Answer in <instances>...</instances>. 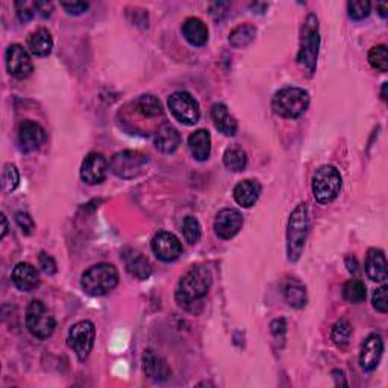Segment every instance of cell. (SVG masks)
<instances>
[{
    "instance_id": "6da1fadb",
    "label": "cell",
    "mask_w": 388,
    "mask_h": 388,
    "mask_svg": "<svg viewBox=\"0 0 388 388\" xmlns=\"http://www.w3.org/2000/svg\"><path fill=\"white\" fill-rule=\"evenodd\" d=\"M211 272L206 267L199 266L187 272L182 279L179 281L175 295L179 307L190 312H197V307H202V302L211 288Z\"/></svg>"
},
{
    "instance_id": "7a4b0ae2",
    "label": "cell",
    "mask_w": 388,
    "mask_h": 388,
    "mask_svg": "<svg viewBox=\"0 0 388 388\" xmlns=\"http://www.w3.org/2000/svg\"><path fill=\"white\" fill-rule=\"evenodd\" d=\"M309 229V208L307 202H300L291 213L287 229V255L288 261L296 262L305 248Z\"/></svg>"
},
{
    "instance_id": "3957f363",
    "label": "cell",
    "mask_w": 388,
    "mask_h": 388,
    "mask_svg": "<svg viewBox=\"0 0 388 388\" xmlns=\"http://www.w3.org/2000/svg\"><path fill=\"white\" fill-rule=\"evenodd\" d=\"M119 283L117 269L108 262H100L85 270L81 279V287L88 296H105Z\"/></svg>"
},
{
    "instance_id": "277c9868",
    "label": "cell",
    "mask_w": 388,
    "mask_h": 388,
    "mask_svg": "<svg viewBox=\"0 0 388 388\" xmlns=\"http://www.w3.org/2000/svg\"><path fill=\"white\" fill-rule=\"evenodd\" d=\"M320 47V32H319V20L314 14H309L302 27L300 49L297 55V62L300 67H304L307 73L314 74Z\"/></svg>"
},
{
    "instance_id": "5b68a950",
    "label": "cell",
    "mask_w": 388,
    "mask_h": 388,
    "mask_svg": "<svg viewBox=\"0 0 388 388\" xmlns=\"http://www.w3.org/2000/svg\"><path fill=\"white\" fill-rule=\"evenodd\" d=\"M309 94L304 88L287 87L274 94L273 109L283 119H297L309 107Z\"/></svg>"
},
{
    "instance_id": "8992f818",
    "label": "cell",
    "mask_w": 388,
    "mask_h": 388,
    "mask_svg": "<svg viewBox=\"0 0 388 388\" xmlns=\"http://www.w3.org/2000/svg\"><path fill=\"white\" fill-rule=\"evenodd\" d=\"M343 179L334 166H321L312 176V194L319 203H330L342 190Z\"/></svg>"
},
{
    "instance_id": "52a82bcc",
    "label": "cell",
    "mask_w": 388,
    "mask_h": 388,
    "mask_svg": "<svg viewBox=\"0 0 388 388\" xmlns=\"http://www.w3.org/2000/svg\"><path fill=\"white\" fill-rule=\"evenodd\" d=\"M26 326L35 338L46 340L55 333L56 321L41 300H32L26 309Z\"/></svg>"
},
{
    "instance_id": "ba28073f",
    "label": "cell",
    "mask_w": 388,
    "mask_h": 388,
    "mask_svg": "<svg viewBox=\"0 0 388 388\" xmlns=\"http://www.w3.org/2000/svg\"><path fill=\"white\" fill-rule=\"evenodd\" d=\"M94 340H96V326L90 320H82L70 328L67 344L73 349V352L78 355L81 361H85L91 354Z\"/></svg>"
},
{
    "instance_id": "9c48e42d",
    "label": "cell",
    "mask_w": 388,
    "mask_h": 388,
    "mask_svg": "<svg viewBox=\"0 0 388 388\" xmlns=\"http://www.w3.org/2000/svg\"><path fill=\"white\" fill-rule=\"evenodd\" d=\"M147 164V156L137 150H123L111 158L109 168L117 178L134 179L143 172Z\"/></svg>"
},
{
    "instance_id": "30bf717a",
    "label": "cell",
    "mask_w": 388,
    "mask_h": 388,
    "mask_svg": "<svg viewBox=\"0 0 388 388\" xmlns=\"http://www.w3.org/2000/svg\"><path fill=\"white\" fill-rule=\"evenodd\" d=\"M168 109L173 117L187 126L196 125L201 119V108L197 100L187 91H176L168 98Z\"/></svg>"
},
{
    "instance_id": "8fae6325",
    "label": "cell",
    "mask_w": 388,
    "mask_h": 388,
    "mask_svg": "<svg viewBox=\"0 0 388 388\" xmlns=\"http://www.w3.org/2000/svg\"><path fill=\"white\" fill-rule=\"evenodd\" d=\"M5 62L8 72L13 74L15 79H26L31 76L34 70V64L31 55L22 44H11L6 49Z\"/></svg>"
},
{
    "instance_id": "7c38bea8",
    "label": "cell",
    "mask_w": 388,
    "mask_h": 388,
    "mask_svg": "<svg viewBox=\"0 0 388 388\" xmlns=\"http://www.w3.org/2000/svg\"><path fill=\"white\" fill-rule=\"evenodd\" d=\"M152 250L158 260L170 262L182 255V243L175 234L161 231L152 239Z\"/></svg>"
},
{
    "instance_id": "4fadbf2b",
    "label": "cell",
    "mask_w": 388,
    "mask_h": 388,
    "mask_svg": "<svg viewBox=\"0 0 388 388\" xmlns=\"http://www.w3.org/2000/svg\"><path fill=\"white\" fill-rule=\"evenodd\" d=\"M108 173V163L105 156L98 152H91L82 161L81 179L88 185L103 182Z\"/></svg>"
},
{
    "instance_id": "5bb4252c",
    "label": "cell",
    "mask_w": 388,
    "mask_h": 388,
    "mask_svg": "<svg viewBox=\"0 0 388 388\" xmlns=\"http://www.w3.org/2000/svg\"><path fill=\"white\" fill-rule=\"evenodd\" d=\"M243 226V215L234 208H226L215 215L214 231L223 240H231L240 232Z\"/></svg>"
},
{
    "instance_id": "9a60e30c",
    "label": "cell",
    "mask_w": 388,
    "mask_h": 388,
    "mask_svg": "<svg viewBox=\"0 0 388 388\" xmlns=\"http://www.w3.org/2000/svg\"><path fill=\"white\" fill-rule=\"evenodd\" d=\"M46 132L40 123L34 120H25L18 126V145L23 152H34L44 143Z\"/></svg>"
},
{
    "instance_id": "2e32d148",
    "label": "cell",
    "mask_w": 388,
    "mask_h": 388,
    "mask_svg": "<svg viewBox=\"0 0 388 388\" xmlns=\"http://www.w3.org/2000/svg\"><path fill=\"white\" fill-rule=\"evenodd\" d=\"M384 354V342L381 335L372 334L368 335L361 347V354H359V364H361L364 372H373L380 364Z\"/></svg>"
},
{
    "instance_id": "e0dca14e",
    "label": "cell",
    "mask_w": 388,
    "mask_h": 388,
    "mask_svg": "<svg viewBox=\"0 0 388 388\" xmlns=\"http://www.w3.org/2000/svg\"><path fill=\"white\" fill-rule=\"evenodd\" d=\"M13 283L17 290L29 293L40 286L39 272L29 262H18L11 274Z\"/></svg>"
},
{
    "instance_id": "ac0fdd59",
    "label": "cell",
    "mask_w": 388,
    "mask_h": 388,
    "mask_svg": "<svg viewBox=\"0 0 388 388\" xmlns=\"http://www.w3.org/2000/svg\"><path fill=\"white\" fill-rule=\"evenodd\" d=\"M143 367L146 376L154 381H167L172 376V368H170L166 359L154 350H146L143 356Z\"/></svg>"
},
{
    "instance_id": "d6986e66",
    "label": "cell",
    "mask_w": 388,
    "mask_h": 388,
    "mask_svg": "<svg viewBox=\"0 0 388 388\" xmlns=\"http://www.w3.org/2000/svg\"><path fill=\"white\" fill-rule=\"evenodd\" d=\"M123 261H125V267L128 273L140 281H146L149 279L150 274H152L150 262L147 261L145 255L140 253L138 250H126L123 253Z\"/></svg>"
},
{
    "instance_id": "ffe728a7",
    "label": "cell",
    "mask_w": 388,
    "mask_h": 388,
    "mask_svg": "<svg viewBox=\"0 0 388 388\" xmlns=\"http://www.w3.org/2000/svg\"><path fill=\"white\" fill-rule=\"evenodd\" d=\"M181 134L179 131L172 125H163L159 126L155 134V147L163 154H173L181 146Z\"/></svg>"
},
{
    "instance_id": "44dd1931",
    "label": "cell",
    "mask_w": 388,
    "mask_h": 388,
    "mask_svg": "<svg viewBox=\"0 0 388 388\" xmlns=\"http://www.w3.org/2000/svg\"><path fill=\"white\" fill-rule=\"evenodd\" d=\"M211 117L215 128L219 129L223 135L234 137L239 129V123L229 112L225 103H214L211 108Z\"/></svg>"
},
{
    "instance_id": "7402d4cb",
    "label": "cell",
    "mask_w": 388,
    "mask_h": 388,
    "mask_svg": "<svg viewBox=\"0 0 388 388\" xmlns=\"http://www.w3.org/2000/svg\"><path fill=\"white\" fill-rule=\"evenodd\" d=\"M260 194L261 185L258 181H253V179H244V181L239 182L234 188L235 202L243 208H252L257 203Z\"/></svg>"
},
{
    "instance_id": "603a6c76",
    "label": "cell",
    "mask_w": 388,
    "mask_h": 388,
    "mask_svg": "<svg viewBox=\"0 0 388 388\" xmlns=\"http://www.w3.org/2000/svg\"><path fill=\"white\" fill-rule=\"evenodd\" d=\"M366 273L375 282H385L388 278L385 253L381 249H370L366 258Z\"/></svg>"
},
{
    "instance_id": "cb8c5ba5",
    "label": "cell",
    "mask_w": 388,
    "mask_h": 388,
    "mask_svg": "<svg viewBox=\"0 0 388 388\" xmlns=\"http://www.w3.org/2000/svg\"><path fill=\"white\" fill-rule=\"evenodd\" d=\"M182 35L192 46L201 47L208 41V27L201 18L190 17L182 25Z\"/></svg>"
},
{
    "instance_id": "d4e9b609",
    "label": "cell",
    "mask_w": 388,
    "mask_h": 388,
    "mask_svg": "<svg viewBox=\"0 0 388 388\" xmlns=\"http://www.w3.org/2000/svg\"><path fill=\"white\" fill-rule=\"evenodd\" d=\"M188 147L194 159L206 161L211 154V135L206 129H197L188 138Z\"/></svg>"
},
{
    "instance_id": "484cf974",
    "label": "cell",
    "mask_w": 388,
    "mask_h": 388,
    "mask_svg": "<svg viewBox=\"0 0 388 388\" xmlns=\"http://www.w3.org/2000/svg\"><path fill=\"white\" fill-rule=\"evenodd\" d=\"M27 44H29V49H31L32 55L44 58V56L51 55L52 47H53V40H52V35L49 31L44 29V27H40V29L34 31L29 35Z\"/></svg>"
},
{
    "instance_id": "4316f807",
    "label": "cell",
    "mask_w": 388,
    "mask_h": 388,
    "mask_svg": "<svg viewBox=\"0 0 388 388\" xmlns=\"http://www.w3.org/2000/svg\"><path fill=\"white\" fill-rule=\"evenodd\" d=\"M223 164L234 173L243 172L246 166H248V155H246V152L240 146H231L225 150Z\"/></svg>"
},
{
    "instance_id": "83f0119b",
    "label": "cell",
    "mask_w": 388,
    "mask_h": 388,
    "mask_svg": "<svg viewBox=\"0 0 388 388\" xmlns=\"http://www.w3.org/2000/svg\"><path fill=\"white\" fill-rule=\"evenodd\" d=\"M255 35H257V27L250 23H243L229 34V43L235 49H240L250 44L255 40Z\"/></svg>"
},
{
    "instance_id": "f1b7e54d",
    "label": "cell",
    "mask_w": 388,
    "mask_h": 388,
    "mask_svg": "<svg viewBox=\"0 0 388 388\" xmlns=\"http://www.w3.org/2000/svg\"><path fill=\"white\" fill-rule=\"evenodd\" d=\"M283 295H286V299L288 302V305L293 308H304L307 305V288L302 286L299 281L291 279L287 286H286V291H283Z\"/></svg>"
},
{
    "instance_id": "f546056e",
    "label": "cell",
    "mask_w": 388,
    "mask_h": 388,
    "mask_svg": "<svg viewBox=\"0 0 388 388\" xmlns=\"http://www.w3.org/2000/svg\"><path fill=\"white\" fill-rule=\"evenodd\" d=\"M137 109L147 119H155L163 116V105L161 102L152 96V94H145L137 100Z\"/></svg>"
},
{
    "instance_id": "4dcf8cb0",
    "label": "cell",
    "mask_w": 388,
    "mask_h": 388,
    "mask_svg": "<svg viewBox=\"0 0 388 388\" xmlns=\"http://www.w3.org/2000/svg\"><path fill=\"white\" fill-rule=\"evenodd\" d=\"M343 296L350 304H361L366 300L367 291L363 281L359 279H350L344 283L343 287Z\"/></svg>"
},
{
    "instance_id": "1f68e13d",
    "label": "cell",
    "mask_w": 388,
    "mask_h": 388,
    "mask_svg": "<svg viewBox=\"0 0 388 388\" xmlns=\"http://www.w3.org/2000/svg\"><path fill=\"white\" fill-rule=\"evenodd\" d=\"M368 62L377 72L385 73L388 70V49L385 44L375 46L368 52Z\"/></svg>"
},
{
    "instance_id": "d6a6232c",
    "label": "cell",
    "mask_w": 388,
    "mask_h": 388,
    "mask_svg": "<svg viewBox=\"0 0 388 388\" xmlns=\"http://www.w3.org/2000/svg\"><path fill=\"white\" fill-rule=\"evenodd\" d=\"M182 234H184V239L187 240V243H190V244H196L199 240H201L202 228L196 217H193V215L185 217L184 223H182Z\"/></svg>"
},
{
    "instance_id": "836d02e7",
    "label": "cell",
    "mask_w": 388,
    "mask_h": 388,
    "mask_svg": "<svg viewBox=\"0 0 388 388\" xmlns=\"http://www.w3.org/2000/svg\"><path fill=\"white\" fill-rule=\"evenodd\" d=\"M20 182V173L14 164H5L2 172V187L4 192L13 193Z\"/></svg>"
},
{
    "instance_id": "e575fe53",
    "label": "cell",
    "mask_w": 388,
    "mask_h": 388,
    "mask_svg": "<svg viewBox=\"0 0 388 388\" xmlns=\"http://www.w3.org/2000/svg\"><path fill=\"white\" fill-rule=\"evenodd\" d=\"M350 334H352V328H350L349 321L347 320H340V321H337V323L334 325L333 334H330V337H333L334 343L337 346L343 347V346H346L349 343Z\"/></svg>"
},
{
    "instance_id": "d590c367",
    "label": "cell",
    "mask_w": 388,
    "mask_h": 388,
    "mask_svg": "<svg viewBox=\"0 0 388 388\" xmlns=\"http://www.w3.org/2000/svg\"><path fill=\"white\" fill-rule=\"evenodd\" d=\"M347 11L349 17L354 18V20H363L370 14L372 4L367 2V0H354V2L347 4Z\"/></svg>"
},
{
    "instance_id": "8d00e7d4",
    "label": "cell",
    "mask_w": 388,
    "mask_h": 388,
    "mask_svg": "<svg viewBox=\"0 0 388 388\" xmlns=\"http://www.w3.org/2000/svg\"><path fill=\"white\" fill-rule=\"evenodd\" d=\"M373 307H375L376 311L382 312V314H387V311H388V287L385 286V283L373 293Z\"/></svg>"
},
{
    "instance_id": "74e56055",
    "label": "cell",
    "mask_w": 388,
    "mask_h": 388,
    "mask_svg": "<svg viewBox=\"0 0 388 388\" xmlns=\"http://www.w3.org/2000/svg\"><path fill=\"white\" fill-rule=\"evenodd\" d=\"M15 9L22 22H29L36 13V2H17Z\"/></svg>"
},
{
    "instance_id": "f35d334b",
    "label": "cell",
    "mask_w": 388,
    "mask_h": 388,
    "mask_svg": "<svg viewBox=\"0 0 388 388\" xmlns=\"http://www.w3.org/2000/svg\"><path fill=\"white\" fill-rule=\"evenodd\" d=\"M15 222L17 225L20 226V229L26 234H31L35 228V225H34V220L31 219V215L29 214H26V213H17L15 214Z\"/></svg>"
},
{
    "instance_id": "ab89813d",
    "label": "cell",
    "mask_w": 388,
    "mask_h": 388,
    "mask_svg": "<svg viewBox=\"0 0 388 388\" xmlns=\"http://www.w3.org/2000/svg\"><path fill=\"white\" fill-rule=\"evenodd\" d=\"M39 261H40V267L43 269L44 273H47V274L56 273V262L51 257V255H47L46 252H41L40 257H39Z\"/></svg>"
},
{
    "instance_id": "60d3db41",
    "label": "cell",
    "mask_w": 388,
    "mask_h": 388,
    "mask_svg": "<svg viewBox=\"0 0 388 388\" xmlns=\"http://www.w3.org/2000/svg\"><path fill=\"white\" fill-rule=\"evenodd\" d=\"M61 6L72 15H79L88 9V4H83V2H70V4L64 2L61 4Z\"/></svg>"
},
{
    "instance_id": "b9f144b4",
    "label": "cell",
    "mask_w": 388,
    "mask_h": 388,
    "mask_svg": "<svg viewBox=\"0 0 388 388\" xmlns=\"http://www.w3.org/2000/svg\"><path fill=\"white\" fill-rule=\"evenodd\" d=\"M53 11V5L49 2H36V13H40L43 17H51Z\"/></svg>"
},
{
    "instance_id": "7bdbcfd3",
    "label": "cell",
    "mask_w": 388,
    "mask_h": 388,
    "mask_svg": "<svg viewBox=\"0 0 388 388\" xmlns=\"http://www.w3.org/2000/svg\"><path fill=\"white\" fill-rule=\"evenodd\" d=\"M2 234H0V239H5V235L8 234V220H6V215L2 214Z\"/></svg>"
},
{
    "instance_id": "ee69618b",
    "label": "cell",
    "mask_w": 388,
    "mask_h": 388,
    "mask_svg": "<svg viewBox=\"0 0 388 388\" xmlns=\"http://www.w3.org/2000/svg\"><path fill=\"white\" fill-rule=\"evenodd\" d=\"M376 9H377V11H380V15H381L382 18H385V17H387L388 6H387L385 4H377V5H376Z\"/></svg>"
},
{
    "instance_id": "f6af8a7d",
    "label": "cell",
    "mask_w": 388,
    "mask_h": 388,
    "mask_svg": "<svg viewBox=\"0 0 388 388\" xmlns=\"http://www.w3.org/2000/svg\"><path fill=\"white\" fill-rule=\"evenodd\" d=\"M387 85H388V83H384V87H382V99H384V100H385V96H387V93H385V91H387Z\"/></svg>"
}]
</instances>
